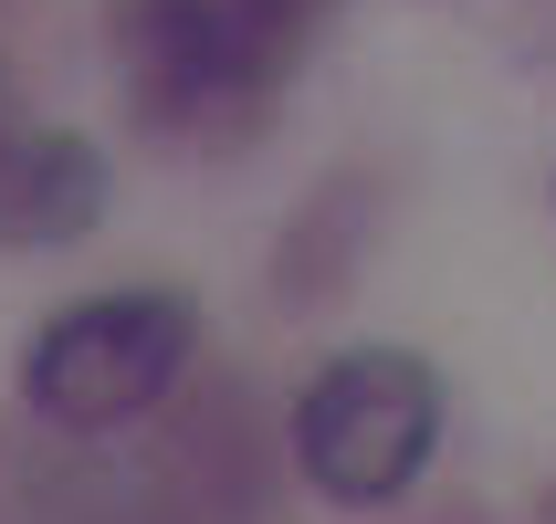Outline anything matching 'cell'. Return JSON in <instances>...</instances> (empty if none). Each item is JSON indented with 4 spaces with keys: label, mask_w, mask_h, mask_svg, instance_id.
<instances>
[{
    "label": "cell",
    "mask_w": 556,
    "mask_h": 524,
    "mask_svg": "<svg viewBox=\"0 0 556 524\" xmlns=\"http://www.w3.org/2000/svg\"><path fill=\"white\" fill-rule=\"evenodd\" d=\"M431 440H441V388L400 346H346L337 368H315L305 409H294V462L346 514L400 503L431 462Z\"/></svg>",
    "instance_id": "7a4b0ae2"
},
{
    "label": "cell",
    "mask_w": 556,
    "mask_h": 524,
    "mask_svg": "<svg viewBox=\"0 0 556 524\" xmlns=\"http://www.w3.org/2000/svg\"><path fill=\"white\" fill-rule=\"evenodd\" d=\"M189 357V305L179 294H85L63 305L22 357V399L53 431H116L137 409L168 399Z\"/></svg>",
    "instance_id": "3957f363"
},
{
    "label": "cell",
    "mask_w": 556,
    "mask_h": 524,
    "mask_svg": "<svg viewBox=\"0 0 556 524\" xmlns=\"http://www.w3.org/2000/svg\"><path fill=\"white\" fill-rule=\"evenodd\" d=\"M105 200L85 137H0V242H74Z\"/></svg>",
    "instance_id": "277c9868"
},
{
    "label": "cell",
    "mask_w": 556,
    "mask_h": 524,
    "mask_svg": "<svg viewBox=\"0 0 556 524\" xmlns=\"http://www.w3.org/2000/svg\"><path fill=\"white\" fill-rule=\"evenodd\" d=\"M315 0H116V63L137 116L168 137H220L283 85Z\"/></svg>",
    "instance_id": "6da1fadb"
}]
</instances>
